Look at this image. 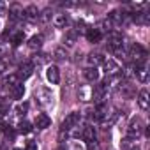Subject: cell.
Returning <instances> with one entry per match:
<instances>
[{
	"label": "cell",
	"instance_id": "cell-1",
	"mask_svg": "<svg viewBox=\"0 0 150 150\" xmlns=\"http://www.w3.org/2000/svg\"><path fill=\"white\" fill-rule=\"evenodd\" d=\"M129 57H132V60L136 62L134 67H143L145 62H146V50L139 44H132L131 50H129Z\"/></svg>",
	"mask_w": 150,
	"mask_h": 150
},
{
	"label": "cell",
	"instance_id": "cell-2",
	"mask_svg": "<svg viewBox=\"0 0 150 150\" xmlns=\"http://www.w3.org/2000/svg\"><path fill=\"white\" fill-rule=\"evenodd\" d=\"M106 41H108V48L113 50V51H118L122 48V44H124V37L117 30H110L108 35H106Z\"/></svg>",
	"mask_w": 150,
	"mask_h": 150
},
{
	"label": "cell",
	"instance_id": "cell-3",
	"mask_svg": "<svg viewBox=\"0 0 150 150\" xmlns=\"http://www.w3.org/2000/svg\"><path fill=\"white\" fill-rule=\"evenodd\" d=\"M80 120H81V115H80L78 111L69 113V115L62 120V131H69V129H72V127H76V125L80 124Z\"/></svg>",
	"mask_w": 150,
	"mask_h": 150
},
{
	"label": "cell",
	"instance_id": "cell-4",
	"mask_svg": "<svg viewBox=\"0 0 150 150\" xmlns=\"http://www.w3.org/2000/svg\"><path fill=\"white\" fill-rule=\"evenodd\" d=\"M16 74H18L20 81L28 80V78L32 76V74H34V62H23V64L20 65V71H18Z\"/></svg>",
	"mask_w": 150,
	"mask_h": 150
},
{
	"label": "cell",
	"instance_id": "cell-5",
	"mask_svg": "<svg viewBox=\"0 0 150 150\" xmlns=\"http://www.w3.org/2000/svg\"><path fill=\"white\" fill-rule=\"evenodd\" d=\"M127 134H129V139H136L139 134H141V120L139 118H132L129 127H127Z\"/></svg>",
	"mask_w": 150,
	"mask_h": 150
},
{
	"label": "cell",
	"instance_id": "cell-6",
	"mask_svg": "<svg viewBox=\"0 0 150 150\" xmlns=\"http://www.w3.org/2000/svg\"><path fill=\"white\" fill-rule=\"evenodd\" d=\"M103 67H104V72H106V76H117L118 74V71H120V67H118V64L115 62V60H111V58H104V62H103Z\"/></svg>",
	"mask_w": 150,
	"mask_h": 150
},
{
	"label": "cell",
	"instance_id": "cell-7",
	"mask_svg": "<svg viewBox=\"0 0 150 150\" xmlns=\"http://www.w3.org/2000/svg\"><path fill=\"white\" fill-rule=\"evenodd\" d=\"M106 96H108V87H106L104 83L94 85V99L97 101V104H101V103L106 99Z\"/></svg>",
	"mask_w": 150,
	"mask_h": 150
},
{
	"label": "cell",
	"instance_id": "cell-8",
	"mask_svg": "<svg viewBox=\"0 0 150 150\" xmlns=\"http://www.w3.org/2000/svg\"><path fill=\"white\" fill-rule=\"evenodd\" d=\"M87 41L88 42H92V44H97V42H101V39H103V32H101V28H94V27H90V28H87Z\"/></svg>",
	"mask_w": 150,
	"mask_h": 150
},
{
	"label": "cell",
	"instance_id": "cell-9",
	"mask_svg": "<svg viewBox=\"0 0 150 150\" xmlns=\"http://www.w3.org/2000/svg\"><path fill=\"white\" fill-rule=\"evenodd\" d=\"M46 78H48V81H50L51 85H57V83L60 81V71H58L57 65H50V67L46 69Z\"/></svg>",
	"mask_w": 150,
	"mask_h": 150
},
{
	"label": "cell",
	"instance_id": "cell-10",
	"mask_svg": "<svg viewBox=\"0 0 150 150\" xmlns=\"http://www.w3.org/2000/svg\"><path fill=\"white\" fill-rule=\"evenodd\" d=\"M20 18H23V7L20 4H11L9 6V20L18 21Z\"/></svg>",
	"mask_w": 150,
	"mask_h": 150
},
{
	"label": "cell",
	"instance_id": "cell-11",
	"mask_svg": "<svg viewBox=\"0 0 150 150\" xmlns=\"http://www.w3.org/2000/svg\"><path fill=\"white\" fill-rule=\"evenodd\" d=\"M83 139L87 141V143H96V139H97V131H96V127L94 125H87L85 129H83Z\"/></svg>",
	"mask_w": 150,
	"mask_h": 150
},
{
	"label": "cell",
	"instance_id": "cell-12",
	"mask_svg": "<svg viewBox=\"0 0 150 150\" xmlns=\"http://www.w3.org/2000/svg\"><path fill=\"white\" fill-rule=\"evenodd\" d=\"M35 127L37 129H46V127H50V124H51V118L46 115V113H37V117H35Z\"/></svg>",
	"mask_w": 150,
	"mask_h": 150
},
{
	"label": "cell",
	"instance_id": "cell-13",
	"mask_svg": "<svg viewBox=\"0 0 150 150\" xmlns=\"http://www.w3.org/2000/svg\"><path fill=\"white\" fill-rule=\"evenodd\" d=\"M23 94H25L23 83H16V85L9 87V96H11L13 99H23Z\"/></svg>",
	"mask_w": 150,
	"mask_h": 150
},
{
	"label": "cell",
	"instance_id": "cell-14",
	"mask_svg": "<svg viewBox=\"0 0 150 150\" xmlns=\"http://www.w3.org/2000/svg\"><path fill=\"white\" fill-rule=\"evenodd\" d=\"M76 41H78V30L76 28H69L65 32V35H64V42L67 46H74V44H76Z\"/></svg>",
	"mask_w": 150,
	"mask_h": 150
},
{
	"label": "cell",
	"instance_id": "cell-15",
	"mask_svg": "<svg viewBox=\"0 0 150 150\" xmlns=\"http://www.w3.org/2000/svg\"><path fill=\"white\" fill-rule=\"evenodd\" d=\"M83 76H85V80L96 83V81L99 80V71H97V67H87V69L83 71Z\"/></svg>",
	"mask_w": 150,
	"mask_h": 150
},
{
	"label": "cell",
	"instance_id": "cell-16",
	"mask_svg": "<svg viewBox=\"0 0 150 150\" xmlns=\"http://www.w3.org/2000/svg\"><path fill=\"white\" fill-rule=\"evenodd\" d=\"M138 106L141 110H148V90L146 88L139 90V94H138Z\"/></svg>",
	"mask_w": 150,
	"mask_h": 150
},
{
	"label": "cell",
	"instance_id": "cell-17",
	"mask_svg": "<svg viewBox=\"0 0 150 150\" xmlns=\"http://www.w3.org/2000/svg\"><path fill=\"white\" fill-rule=\"evenodd\" d=\"M67 23H69V16H67L65 13H60V14H57V16L53 18V25H55L57 28H64Z\"/></svg>",
	"mask_w": 150,
	"mask_h": 150
},
{
	"label": "cell",
	"instance_id": "cell-18",
	"mask_svg": "<svg viewBox=\"0 0 150 150\" xmlns=\"http://www.w3.org/2000/svg\"><path fill=\"white\" fill-rule=\"evenodd\" d=\"M23 16H25L27 20H37V18H39V9H37L35 6H28V7L23 9Z\"/></svg>",
	"mask_w": 150,
	"mask_h": 150
},
{
	"label": "cell",
	"instance_id": "cell-19",
	"mask_svg": "<svg viewBox=\"0 0 150 150\" xmlns=\"http://www.w3.org/2000/svg\"><path fill=\"white\" fill-rule=\"evenodd\" d=\"M104 62V57L101 55V53H90L88 55V64H90V67H97L99 64H103Z\"/></svg>",
	"mask_w": 150,
	"mask_h": 150
},
{
	"label": "cell",
	"instance_id": "cell-20",
	"mask_svg": "<svg viewBox=\"0 0 150 150\" xmlns=\"http://www.w3.org/2000/svg\"><path fill=\"white\" fill-rule=\"evenodd\" d=\"M134 76L141 81V83H146L148 81V72H146V69H145V65L143 67H136V71H134Z\"/></svg>",
	"mask_w": 150,
	"mask_h": 150
},
{
	"label": "cell",
	"instance_id": "cell-21",
	"mask_svg": "<svg viewBox=\"0 0 150 150\" xmlns=\"http://www.w3.org/2000/svg\"><path fill=\"white\" fill-rule=\"evenodd\" d=\"M23 41H25V32H21V30L14 32V34L11 35V44H13V46H20Z\"/></svg>",
	"mask_w": 150,
	"mask_h": 150
},
{
	"label": "cell",
	"instance_id": "cell-22",
	"mask_svg": "<svg viewBox=\"0 0 150 150\" xmlns=\"http://www.w3.org/2000/svg\"><path fill=\"white\" fill-rule=\"evenodd\" d=\"M42 46V35H34V37H30V41H28V48L30 50H39Z\"/></svg>",
	"mask_w": 150,
	"mask_h": 150
},
{
	"label": "cell",
	"instance_id": "cell-23",
	"mask_svg": "<svg viewBox=\"0 0 150 150\" xmlns=\"http://www.w3.org/2000/svg\"><path fill=\"white\" fill-rule=\"evenodd\" d=\"M32 124L28 122V120H21L20 122V125H18V131L21 132V134H28V132H32Z\"/></svg>",
	"mask_w": 150,
	"mask_h": 150
},
{
	"label": "cell",
	"instance_id": "cell-24",
	"mask_svg": "<svg viewBox=\"0 0 150 150\" xmlns=\"http://www.w3.org/2000/svg\"><path fill=\"white\" fill-rule=\"evenodd\" d=\"M16 83H21L16 72H14V74H9V76L4 80V87H13V85H16Z\"/></svg>",
	"mask_w": 150,
	"mask_h": 150
},
{
	"label": "cell",
	"instance_id": "cell-25",
	"mask_svg": "<svg viewBox=\"0 0 150 150\" xmlns=\"http://www.w3.org/2000/svg\"><path fill=\"white\" fill-rule=\"evenodd\" d=\"M0 129H2V132H6V136H7V138H11V139L14 138V131L11 129V125H9V124L2 122V124H0Z\"/></svg>",
	"mask_w": 150,
	"mask_h": 150
},
{
	"label": "cell",
	"instance_id": "cell-26",
	"mask_svg": "<svg viewBox=\"0 0 150 150\" xmlns=\"http://www.w3.org/2000/svg\"><path fill=\"white\" fill-rule=\"evenodd\" d=\"M65 51H64V48H57L55 50V60H65Z\"/></svg>",
	"mask_w": 150,
	"mask_h": 150
},
{
	"label": "cell",
	"instance_id": "cell-27",
	"mask_svg": "<svg viewBox=\"0 0 150 150\" xmlns=\"http://www.w3.org/2000/svg\"><path fill=\"white\" fill-rule=\"evenodd\" d=\"M134 71H136L134 65H127V67H125V72H124V78H131V76H134Z\"/></svg>",
	"mask_w": 150,
	"mask_h": 150
},
{
	"label": "cell",
	"instance_id": "cell-28",
	"mask_svg": "<svg viewBox=\"0 0 150 150\" xmlns=\"http://www.w3.org/2000/svg\"><path fill=\"white\" fill-rule=\"evenodd\" d=\"M27 110H28V103H21V104L16 108L18 115H25V113H27Z\"/></svg>",
	"mask_w": 150,
	"mask_h": 150
},
{
	"label": "cell",
	"instance_id": "cell-29",
	"mask_svg": "<svg viewBox=\"0 0 150 150\" xmlns=\"http://www.w3.org/2000/svg\"><path fill=\"white\" fill-rule=\"evenodd\" d=\"M25 150H37V141H34V139H28V141H27V146H25Z\"/></svg>",
	"mask_w": 150,
	"mask_h": 150
},
{
	"label": "cell",
	"instance_id": "cell-30",
	"mask_svg": "<svg viewBox=\"0 0 150 150\" xmlns=\"http://www.w3.org/2000/svg\"><path fill=\"white\" fill-rule=\"evenodd\" d=\"M50 18H51V9H44V11H42V16H41V20H42V21H48Z\"/></svg>",
	"mask_w": 150,
	"mask_h": 150
},
{
	"label": "cell",
	"instance_id": "cell-31",
	"mask_svg": "<svg viewBox=\"0 0 150 150\" xmlns=\"http://www.w3.org/2000/svg\"><path fill=\"white\" fill-rule=\"evenodd\" d=\"M6 110H7V104H6L2 99H0V115H4V113H6Z\"/></svg>",
	"mask_w": 150,
	"mask_h": 150
},
{
	"label": "cell",
	"instance_id": "cell-32",
	"mask_svg": "<svg viewBox=\"0 0 150 150\" xmlns=\"http://www.w3.org/2000/svg\"><path fill=\"white\" fill-rule=\"evenodd\" d=\"M7 69V64L4 62V60H0V76H2V74H4V71Z\"/></svg>",
	"mask_w": 150,
	"mask_h": 150
},
{
	"label": "cell",
	"instance_id": "cell-33",
	"mask_svg": "<svg viewBox=\"0 0 150 150\" xmlns=\"http://www.w3.org/2000/svg\"><path fill=\"white\" fill-rule=\"evenodd\" d=\"M88 145V150H97V145L96 143H87Z\"/></svg>",
	"mask_w": 150,
	"mask_h": 150
},
{
	"label": "cell",
	"instance_id": "cell-34",
	"mask_svg": "<svg viewBox=\"0 0 150 150\" xmlns=\"http://www.w3.org/2000/svg\"><path fill=\"white\" fill-rule=\"evenodd\" d=\"M131 150H138V146H136V148H131Z\"/></svg>",
	"mask_w": 150,
	"mask_h": 150
},
{
	"label": "cell",
	"instance_id": "cell-35",
	"mask_svg": "<svg viewBox=\"0 0 150 150\" xmlns=\"http://www.w3.org/2000/svg\"><path fill=\"white\" fill-rule=\"evenodd\" d=\"M13 150H21V148H13Z\"/></svg>",
	"mask_w": 150,
	"mask_h": 150
},
{
	"label": "cell",
	"instance_id": "cell-36",
	"mask_svg": "<svg viewBox=\"0 0 150 150\" xmlns=\"http://www.w3.org/2000/svg\"><path fill=\"white\" fill-rule=\"evenodd\" d=\"M0 53H2V50H0Z\"/></svg>",
	"mask_w": 150,
	"mask_h": 150
}]
</instances>
